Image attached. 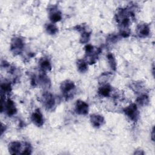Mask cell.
Returning a JSON list of instances; mask_svg holds the SVG:
<instances>
[{"instance_id":"6da1fadb","label":"cell","mask_w":155,"mask_h":155,"mask_svg":"<svg viewBox=\"0 0 155 155\" xmlns=\"http://www.w3.org/2000/svg\"><path fill=\"white\" fill-rule=\"evenodd\" d=\"M75 88L76 86L74 82L70 80H65L63 81L60 85L62 94L67 100L73 97Z\"/></svg>"},{"instance_id":"7a4b0ae2","label":"cell","mask_w":155,"mask_h":155,"mask_svg":"<svg viewBox=\"0 0 155 155\" xmlns=\"http://www.w3.org/2000/svg\"><path fill=\"white\" fill-rule=\"evenodd\" d=\"M1 112H2L4 110L5 111L6 114L10 117H12L16 114V113H17V109L14 102L12 100L8 99L5 102V100L1 99Z\"/></svg>"},{"instance_id":"3957f363","label":"cell","mask_w":155,"mask_h":155,"mask_svg":"<svg viewBox=\"0 0 155 155\" xmlns=\"http://www.w3.org/2000/svg\"><path fill=\"white\" fill-rule=\"evenodd\" d=\"M24 47V42L22 39L19 37L12 38L10 43V50L16 56L21 53Z\"/></svg>"},{"instance_id":"277c9868","label":"cell","mask_w":155,"mask_h":155,"mask_svg":"<svg viewBox=\"0 0 155 155\" xmlns=\"http://www.w3.org/2000/svg\"><path fill=\"white\" fill-rule=\"evenodd\" d=\"M44 106L47 110H52L56 105V99L53 94L50 92H45L42 96Z\"/></svg>"},{"instance_id":"5b68a950","label":"cell","mask_w":155,"mask_h":155,"mask_svg":"<svg viewBox=\"0 0 155 155\" xmlns=\"http://www.w3.org/2000/svg\"><path fill=\"white\" fill-rule=\"evenodd\" d=\"M125 114L132 121L136 122L139 117V111L136 104H130L128 106L124 108L123 110Z\"/></svg>"},{"instance_id":"8992f818","label":"cell","mask_w":155,"mask_h":155,"mask_svg":"<svg viewBox=\"0 0 155 155\" xmlns=\"http://www.w3.org/2000/svg\"><path fill=\"white\" fill-rule=\"evenodd\" d=\"M75 111L79 115H86L88 112V105L84 101L78 100L75 104Z\"/></svg>"},{"instance_id":"52a82bcc","label":"cell","mask_w":155,"mask_h":155,"mask_svg":"<svg viewBox=\"0 0 155 155\" xmlns=\"http://www.w3.org/2000/svg\"><path fill=\"white\" fill-rule=\"evenodd\" d=\"M136 33L137 36L141 38H145L148 36L150 33V28L149 25L145 23L139 24L137 26Z\"/></svg>"},{"instance_id":"ba28073f","label":"cell","mask_w":155,"mask_h":155,"mask_svg":"<svg viewBox=\"0 0 155 155\" xmlns=\"http://www.w3.org/2000/svg\"><path fill=\"white\" fill-rule=\"evenodd\" d=\"M32 122L37 127H41L44 124V117L39 109H36L31 116Z\"/></svg>"},{"instance_id":"9c48e42d","label":"cell","mask_w":155,"mask_h":155,"mask_svg":"<svg viewBox=\"0 0 155 155\" xmlns=\"http://www.w3.org/2000/svg\"><path fill=\"white\" fill-rule=\"evenodd\" d=\"M90 120L93 127L99 128L104 124L105 120L102 116L98 114H93L90 115Z\"/></svg>"},{"instance_id":"30bf717a","label":"cell","mask_w":155,"mask_h":155,"mask_svg":"<svg viewBox=\"0 0 155 155\" xmlns=\"http://www.w3.org/2000/svg\"><path fill=\"white\" fill-rule=\"evenodd\" d=\"M21 143L19 141L11 142L8 146V149L10 154H20L21 150Z\"/></svg>"},{"instance_id":"8fae6325","label":"cell","mask_w":155,"mask_h":155,"mask_svg":"<svg viewBox=\"0 0 155 155\" xmlns=\"http://www.w3.org/2000/svg\"><path fill=\"white\" fill-rule=\"evenodd\" d=\"M49 18L52 23H55L61 20L62 14L58 10L56 9L55 8H52L51 10H50Z\"/></svg>"},{"instance_id":"7c38bea8","label":"cell","mask_w":155,"mask_h":155,"mask_svg":"<svg viewBox=\"0 0 155 155\" xmlns=\"http://www.w3.org/2000/svg\"><path fill=\"white\" fill-rule=\"evenodd\" d=\"M112 91L110 85L108 84H104L98 89V93L103 97H108Z\"/></svg>"},{"instance_id":"4fadbf2b","label":"cell","mask_w":155,"mask_h":155,"mask_svg":"<svg viewBox=\"0 0 155 155\" xmlns=\"http://www.w3.org/2000/svg\"><path fill=\"white\" fill-rule=\"evenodd\" d=\"M39 65L43 72L50 71L51 69V65L50 61L45 58H43L39 61Z\"/></svg>"},{"instance_id":"5bb4252c","label":"cell","mask_w":155,"mask_h":155,"mask_svg":"<svg viewBox=\"0 0 155 155\" xmlns=\"http://www.w3.org/2000/svg\"><path fill=\"white\" fill-rule=\"evenodd\" d=\"M76 67L78 71L84 73L88 70V63L84 59H79L76 62Z\"/></svg>"},{"instance_id":"9a60e30c","label":"cell","mask_w":155,"mask_h":155,"mask_svg":"<svg viewBox=\"0 0 155 155\" xmlns=\"http://www.w3.org/2000/svg\"><path fill=\"white\" fill-rule=\"evenodd\" d=\"M136 102L138 105L141 106H146L149 103L148 96L146 94H142L136 99Z\"/></svg>"},{"instance_id":"2e32d148","label":"cell","mask_w":155,"mask_h":155,"mask_svg":"<svg viewBox=\"0 0 155 155\" xmlns=\"http://www.w3.org/2000/svg\"><path fill=\"white\" fill-rule=\"evenodd\" d=\"M45 30L48 34L54 35L58 32V28L54 23H50L46 25Z\"/></svg>"},{"instance_id":"e0dca14e","label":"cell","mask_w":155,"mask_h":155,"mask_svg":"<svg viewBox=\"0 0 155 155\" xmlns=\"http://www.w3.org/2000/svg\"><path fill=\"white\" fill-rule=\"evenodd\" d=\"M107 60H108V64H109L111 68L113 71H115L116 70L117 64H116V61L114 54L111 53H108L107 55Z\"/></svg>"},{"instance_id":"ac0fdd59","label":"cell","mask_w":155,"mask_h":155,"mask_svg":"<svg viewBox=\"0 0 155 155\" xmlns=\"http://www.w3.org/2000/svg\"><path fill=\"white\" fill-rule=\"evenodd\" d=\"M90 36H91V32H88L87 31H84L81 33V37H80V43L81 44H87L90 39Z\"/></svg>"},{"instance_id":"d6986e66","label":"cell","mask_w":155,"mask_h":155,"mask_svg":"<svg viewBox=\"0 0 155 155\" xmlns=\"http://www.w3.org/2000/svg\"><path fill=\"white\" fill-rule=\"evenodd\" d=\"M12 90L11 85L9 82H4L1 84V94H5L10 92Z\"/></svg>"},{"instance_id":"ffe728a7","label":"cell","mask_w":155,"mask_h":155,"mask_svg":"<svg viewBox=\"0 0 155 155\" xmlns=\"http://www.w3.org/2000/svg\"><path fill=\"white\" fill-rule=\"evenodd\" d=\"M39 81L40 82L41 84L42 85H43L44 87H48L49 84L50 83L47 76L44 74H41L39 76Z\"/></svg>"},{"instance_id":"44dd1931","label":"cell","mask_w":155,"mask_h":155,"mask_svg":"<svg viewBox=\"0 0 155 155\" xmlns=\"http://www.w3.org/2000/svg\"><path fill=\"white\" fill-rule=\"evenodd\" d=\"M24 146H25V148L23 150V151L21 153V154H30L31 153V151H32L31 146L30 145V144L28 143H25Z\"/></svg>"},{"instance_id":"7402d4cb","label":"cell","mask_w":155,"mask_h":155,"mask_svg":"<svg viewBox=\"0 0 155 155\" xmlns=\"http://www.w3.org/2000/svg\"><path fill=\"white\" fill-rule=\"evenodd\" d=\"M5 125H4L2 124H1V135L3 134V132L5 130Z\"/></svg>"},{"instance_id":"603a6c76","label":"cell","mask_w":155,"mask_h":155,"mask_svg":"<svg viewBox=\"0 0 155 155\" xmlns=\"http://www.w3.org/2000/svg\"><path fill=\"white\" fill-rule=\"evenodd\" d=\"M151 139L153 141H154V127H153L152 131H151Z\"/></svg>"}]
</instances>
